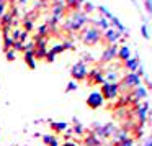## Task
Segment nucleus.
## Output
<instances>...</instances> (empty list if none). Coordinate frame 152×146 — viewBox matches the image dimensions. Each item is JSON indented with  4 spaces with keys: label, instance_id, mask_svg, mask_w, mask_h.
I'll return each mask as SVG.
<instances>
[{
    "label": "nucleus",
    "instance_id": "f257e3e1",
    "mask_svg": "<svg viewBox=\"0 0 152 146\" xmlns=\"http://www.w3.org/2000/svg\"><path fill=\"white\" fill-rule=\"evenodd\" d=\"M102 36H103V31H100L95 27H85L82 30V35H80V38H82L85 46H95V44H98L102 41Z\"/></svg>",
    "mask_w": 152,
    "mask_h": 146
},
{
    "label": "nucleus",
    "instance_id": "f03ea898",
    "mask_svg": "<svg viewBox=\"0 0 152 146\" xmlns=\"http://www.w3.org/2000/svg\"><path fill=\"white\" fill-rule=\"evenodd\" d=\"M116 125L115 123H105V125H102V123H98V122H95L92 125V133L96 136V138H100V139H106V138H111L113 135L116 133Z\"/></svg>",
    "mask_w": 152,
    "mask_h": 146
},
{
    "label": "nucleus",
    "instance_id": "7ed1b4c3",
    "mask_svg": "<svg viewBox=\"0 0 152 146\" xmlns=\"http://www.w3.org/2000/svg\"><path fill=\"white\" fill-rule=\"evenodd\" d=\"M142 80L141 77L137 76L136 72H128L123 76V79L119 80V92H131L132 89H136L137 86H141Z\"/></svg>",
    "mask_w": 152,
    "mask_h": 146
},
{
    "label": "nucleus",
    "instance_id": "20e7f679",
    "mask_svg": "<svg viewBox=\"0 0 152 146\" xmlns=\"http://www.w3.org/2000/svg\"><path fill=\"white\" fill-rule=\"evenodd\" d=\"M100 94L105 100H116L119 97V82H103Z\"/></svg>",
    "mask_w": 152,
    "mask_h": 146
},
{
    "label": "nucleus",
    "instance_id": "39448f33",
    "mask_svg": "<svg viewBox=\"0 0 152 146\" xmlns=\"http://www.w3.org/2000/svg\"><path fill=\"white\" fill-rule=\"evenodd\" d=\"M87 74H88V69H87V64L79 61L75 63L72 67H70V76L75 82H80V80H85L87 79Z\"/></svg>",
    "mask_w": 152,
    "mask_h": 146
},
{
    "label": "nucleus",
    "instance_id": "423d86ee",
    "mask_svg": "<svg viewBox=\"0 0 152 146\" xmlns=\"http://www.w3.org/2000/svg\"><path fill=\"white\" fill-rule=\"evenodd\" d=\"M118 44H108V46L103 49L102 58H100V64H108L111 61L116 59V54H118Z\"/></svg>",
    "mask_w": 152,
    "mask_h": 146
},
{
    "label": "nucleus",
    "instance_id": "0eeeda50",
    "mask_svg": "<svg viewBox=\"0 0 152 146\" xmlns=\"http://www.w3.org/2000/svg\"><path fill=\"white\" fill-rule=\"evenodd\" d=\"M66 5H64L62 0H53V4H51V17H54L56 20H62L66 17Z\"/></svg>",
    "mask_w": 152,
    "mask_h": 146
},
{
    "label": "nucleus",
    "instance_id": "6e6552de",
    "mask_svg": "<svg viewBox=\"0 0 152 146\" xmlns=\"http://www.w3.org/2000/svg\"><path fill=\"white\" fill-rule=\"evenodd\" d=\"M87 79H88V86L103 84V82H105V74H103V69H100V67H93V69H90L88 74H87Z\"/></svg>",
    "mask_w": 152,
    "mask_h": 146
},
{
    "label": "nucleus",
    "instance_id": "1a4fd4ad",
    "mask_svg": "<svg viewBox=\"0 0 152 146\" xmlns=\"http://www.w3.org/2000/svg\"><path fill=\"white\" fill-rule=\"evenodd\" d=\"M103 103H105V99L102 97L100 92H92L87 97V107L92 108V110H96V108H100V107H103Z\"/></svg>",
    "mask_w": 152,
    "mask_h": 146
},
{
    "label": "nucleus",
    "instance_id": "9d476101",
    "mask_svg": "<svg viewBox=\"0 0 152 146\" xmlns=\"http://www.w3.org/2000/svg\"><path fill=\"white\" fill-rule=\"evenodd\" d=\"M119 38H121V31L115 30V28H108L106 31H103L102 41L106 43V46H108V44H116Z\"/></svg>",
    "mask_w": 152,
    "mask_h": 146
},
{
    "label": "nucleus",
    "instance_id": "9b49d317",
    "mask_svg": "<svg viewBox=\"0 0 152 146\" xmlns=\"http://www.w3.org/2000/svg\"><path fill=\"white\" fill-rule=\"evenodd\" d=\"M123 66H124V69H128L129 72H136V71H137V67L141 66V61H139L137 56H134V58H129L128 61H124V63H123Z\"/></svg>",
    "mask_w": 152,
    "mask_h": 146
},
{
    "label": "nucleus",
    "instance_id": "f8f14e48",
    "mask_svg": "<svg viewBox=\"0 0 152 146\" xmlns=\"http://www.w3.org/2000/svg\"><path fill=\"white\" fill-rule=\"evenodd\" d=\"M113 138V141H111V146H116L118 143H121V141H124V139H128L129 138V131H126V130H116V133L111 136Z\"/></svg>",
    "mask_w": 152,
    "mask_h": 146
},
{
    "label": "nucleus",
    "instance_id": "ddd939ff",
    "mask_svg": "<svg viewBox=\"0 0 152 146\" xmlns=\"http://www.w3.org/2000/svg\"><path fill=\"white\" fill-rule=\"evenodd\" d=\"M85 4V0H64V5L69 12L82 10V5Z\"/></svg>",
    "mask_w": 152,
    "mask_h": 146
},
{
    "label": "nucleus",
    "instance_id": "4468645a",
    "mask_svg": "<svg viewBox=\"0 0 152 146\" xmlns=\"http://www.w3.org/2000/svg\"><path fill=\"white\" fill-rule=\"evenodd\" d=\"M49 126H51V130H53L56 135H59V133L66 131V130L69 128V123H66V122H53V120H49Z\"/></svg>",
    "mask_w": 152,
    "mask_h": 146
},
{
    "label": "nucleus",
    "instance_id": "2eb2a0df",
    "mask_svg": "<svg viewBox=\"0 0 152 146\" xmlns=\"http://www.w3.org/2000/svg\"><path fill=\"white\" fill-rule=\"evenodd\" d=\"M83 146H102V139L90 131L87 136H83Z\"/></svg>",
    "mask_w": 152,
    "mask_h": 146
},
{
    "label": "nucleus",
    "instance_id": "dca6fc26",
    "mask_svg": "<svg viewBox=\"0 0 152 146\" xmlns=\"http://www.w3.org/2000/svg\"><path fill=\"white\" fill-rule=\"evenodd\" d=\"M23 61L30 69H36V59H34V53L33 51H25L23 53Z\"/></svg>",
    "mask_w": 152,
    "mask_h": 146
},
{
    "label": "nucleus",
    "instance_id": "f3484780",
    "mask_svg": "<svg viewBox=\"0 0 152 146\" xmlns=\"http://www.w3.org/2000/svg\"><path fill=\"white\" fill-rule=\"evenodd\" d=\"M129 58H131V49H129V46H119L118 48V54H116V59L119 61H128Z\"/></svg>",
    "mask_w": 152,
    "mask_h": 146
},
{
    "label": "nucleus",
    "instance_id": "a211bd4d",
    "mask_svg": "<svg viewBox=\"0 0 152 146\" xmlns=\"http://www.w3.org/2000/svg\"><path fill=\"white\" fill-rule=\"evenodd\" d=\"M0 20H2V27H12L13 28V21H15V17L10 13V12H5L2 17H0Z\"/></svg>",
    "mask_w": 152,
    "mask_h": 146
},
{
    "label": "nucleus",
    "instance_id": "6ab92c4d",
    "mask_svg": "<svg viewBox=\"0 0 152 146\" xmlns=\"http://www.w3.org/2000/svg\"><path fill=\"white\" fill-rule=\"evenodd\" d=\"M72 123H74V128H72L74 135H77V136H83V135H85V128H83V125L79 122V120L74 118Z\"/></svg>",
    "mask_w": 152,
    "mask_h": 146
},
{
    "label": "nucleus",
    "instance_id": "aec40b11",
    "mask_svg": "<svg viewBox=\"0 0 152 146\" xmlns=\"http://www.w3.org/2000/svg\"><path fill=\"white\" fill-rule=\"evenodd\" d=\"M105 74V82H118V72L113 69H108Z\"/></svg>",
    "mask_w": 152,
    "mask_h": 146
},
{
    "label": "nucleus",
    "instance_id": "412c9836",
    "mask_svg": "<svg viewBox=\"0 0 152 146\" xmlns=\"http://www.w3.org/2000/svg\"><path fill=\"white\" fill-rule=\"evenodd\" d=\"M23 30L28 31V33H31V31L34 30V21H33V18H31V17L23 18Z\"/></svg>",
    "mask_w": 152,
    "mask_h": 146
},
{
    "label": "nucleus",
    "instance_id": "4be33fe9",
    "mask_svg": "<svg viewBox=\"0 0 152 146\" xmlns=\"http://www.w3.org/2000/svg\"><path fill=\"white\" fill-rule=\"evenodd\" d=\"M36 35L41 36V38H49V28H48V25L43 23L41 27H38L36 28Z\"/></svg>",
    "mask_w": 152,
    "mask_h": 146
},
{
    "label": "nucleus",
    "instance_id": "5701e85b",
    "mask_svg": "<svg viewBox=\"0 0 152 146\" xmlns=\"http://www.w3.org/2000/svg\"><path fill=\"white\" fill-rule=\"evenodd\" d=\"M34 59L36 61H41L46 58V53H48V48H34Z\"/></svg>",
    "mask_w": 152,
    "mask_h": 146
},
{
    "label": "nucleus",
    "instance_id": "b1692460",
    "mask_svg": "<svg viewBox=\"0 0 152 146\" xmlns=\"http://www.w3.org/2000/svg\"><path fill=\"white\" fill-rule=\"evenodd\" d=\"M41 138H43V143H44L46 146H51V145H53V143L57 139L54 135H49V133H46V135H41Z\"/></svg>",
    "mask_w": 152,
    "mask_h": 146
},
{
    "label": "nucleus",
    "instance_id": "393cba45",
    "mask_svg": "<svg viewBox=\"0 0 152 146\" xmlns=\"http://www.w3.org/2000/svg\"><path fill=\"white\" fill-rule=\"evenodd\" d=\"M13 38L8 35V36H4V51H8V49H12V46H13Z\"/></svg>",
    "mask_w": 152,
    "mask_h": 146
},
{
    "label": "nucleus",
    "instance_id": "a878e982",
    "mask_svg": "<svg viewBox=\"0 0 152 146\" xmlns=\"http://www.w3.org/2000/svg\"><path fill=\"white\" fill-rule=\"evenodd\" d=\"M82 7H83V13H87V15H88V13H92V12H95L96 10V7H95V5H93V4H90V2H85V4H83L82 5Z\"/></svg>",
    "mask_w": 152,
    "mask_h": 146
},
{
    "label": "nucleus",
    "instance_id": "bb28decb",
    "mask_svg": "<svg viewBox=\"0 0 152 146\" xmlns=\"http://www.w3.org/2000/svg\"><path fill=\"white\" fill-rule=\"evenodd\" d=\"M12 49H13L15 53H25V43H21V41H15L13 46H12Z\"/></svg>",
    "mask_w": 152,
    "mask_h": 146
},
{
    "label": "nucleus",
    "instance_id": "cd10ccee",
    "mask_svg": "<svg viewBox=\"0 0 152 146\" xmlns=\"http://www.w3.org/2000/svg\"><path fill=\"white\" fill-rule=\"evenodd\" d=\"M51 51H53V53H54V54H56V56H57V54H61V53H64V51H66V49H64V46H62V43H59V44H54V46H53V48H51Z\"/></svg>",
    "mask_w": 152,
    "mask_h": 146
},
{
    "label": "nucleus",
    "instance_id": "c85d7f7f",
    "mask_svg": "<svg viewBox=\"0 0 152 146\" xmlns=\"http://www.w3.org/2000/svg\"><path fill=\"white\" fill-rule=\"evenodd\" d=\"M5 58H7V61H15L17 59V53H15L13 49H8V51H5Z\"/></svg>",
    "mask_w": 152,
    "mask_h": 146
},
{
    "label": "nucleus",
    "instance_id": "c756f323",
    "mask_svg": "<svg viewBox=\"0 0 152 146\" xmlns=\"http://www.w3.org/2000/svg\"><path fill=\"white\" fill-rule=\"evenodd\" d=\"M77 82L75 80H70L69 84H67V87H66V94H69V92H74V90H77Z\"/></svg>",
    "mask_w": 152,
    "mask_h": 146
},
{
    "label": "nucleus",
    "instance_id": "7c9ffc66",
    "mask_svg": "<svg viewBox=\"0 0 152 146\" xmlns=\"http://www.w3.org/2000/svg\"><path fill=\"white\" fill-rule=\"evenodd\" d=\"M44 61H48V63H54V61H56V54H54L51 49H48V53H46V58H44Z\"/></svg>",
    "mask_w": 152,
    "mask_h": 146
},
{
    "label": "nucleus",
    "instance_id": "2f4dec72",
    "mask_svg": "<svg viewBox=\"0 0 152 146\" xmlns=\"http://www.w3.org/2000/svg\"><path fill=\"white\" fill-rule=\"evenodd\" d=\"M116 146H134V138H131V136H129L128 139H124V141L118 143Z\"/></svg>",
    "mask_w": 152,
    "mask_h": 146
},
{
    "label": "nucleus",
    "instance_id": "473e14b6",
    "mask_svg": "<svg viewBox=\"0 0 152 146\" xmlns=\"http://www.w3.org/2000/svg\"><path fill=\"white\" fill-rule=\"evenodd\" d=\"M28 38H30V33H28V31H25V30H21V33H20V40H18V41H21V43H26Z\"/></svg>",
    "mask_w": 152,
    "mask_h": 146
},
{
    "label": "nucleus",
    "instance_id": "72a5a7b5",
    "mask_svg": "<svg viewBox=\"0 0 152 146\" xmlns=\"http://www.w3.org/2000/svg\"><path fill=\"white\" fill-rule=\"evenodd\" d=\"M25 51H34V41H26L25 43Z\"/></svg>",
    "mask_w": 152,
    "mask_h": 146
},
{
    "label": "nucleus",
    "instance_id": "f704fd0d",
    "mask_svg": "<svg viewBox=\"0 0 152 146\" xmlns=\"http://www.w3.org/2000/svg\"><path fill=\"white\" fill-rule=\"evenodd\" d=\"M144 7H145V10H147L149 13L152 15V0H145V2H144Z\"/></svg>",
    "mask_w": 152,
    "mask_h": 146
},
{
    "label": "nucleus",
    "instance_id": "c9c22d12",
    "mask_svg": "<svg viewBox=\"0 0 152 146\" xmlns=\"http://www.w3.org/2000/svg\"><path fill=\"white\" fill-rule=\"evenodd\" d=\"M7 2H0V17H2V15L5 13V12H7Z\"/></svg>",
    "mask_w": 152,
    "mask_h": 146
},
{
    "label": "nucleus",
    "instance_id": "e433bc0d",
    "mask_svg": "<svg viewBox=\"0 0 152 146\" xmlns=\"http://www.w3.org/2000/svg\"><path fill=\"white\" fill-rule=\"evenodd\" d=\"M141 31H142V36H144L145 40H149V31H147V27H145V25L141 27Z\"/></svg>",
    "mask_w": 152,
    "mask_h": 146
},
{
    "label": "nucleus",
    "instance_id": "4c0bfd02",
    "mask_svg": "<svg viewBox=\"0 0 152 146\" xmlns=\"http://www.w3.org/2000/svg\"><path fill=\"white\" fill-rule=\"evenodd\" d=\"M30 0H13V4L12 5H15V4H20V5H25V4H28Z\"/></svg>",
    "mask_w": 152,
    "mask_h": 146
},
{
    "label": "nucleus",
    "instance_id": "58836bf2",
    "mask_svg": "<svg viewBox=\"0 0 152 146\" xmlns=\"http://www.w3.org/2000/svg\"><path fill=\"white\" fill-rule=\"evenodd\" d=\"M74 145H75L74 141H66V143H62L61 146H74Z\"/></svg>",
    "mask_w": 152,
    "mask_h": 146
},
{
    "label": "nucleus",
    "instance_id": "ea45409f",
    "mask_svg": "<svg viewBox=\"0 0 152 146\" xmlns=\"http://www.w3.org/2000/svg\"><path fill=\"white\" fill-rule=\"evenodd\" d=\"M144 146H152V138H151V139H149V141H147V143H145V145H144Z\"/></svg>",
    "mask_w": 152,
    "mask_h": 146
},
{
    "label": "nucleus",
    "instance_id": "a19ab883",
    "mask_svg": "<svg viewBox=\"0 0 152 146\" xmlns=\"http://www.w3.org/2000/svg\"><path fill=\"white\" fill-rule=\"evenodd\" d=\"M7 2H8V4H10V5H12V4H13V0H7Z\"/></svg>",
    "mask_w": 152,
    "mask_h": 146
},
{
    "label": "nucleus",
    "instance_id": "79ce46f5",
    "mask_svg": "<svg viewBox=\"0 0 152 146\" xmlns=\"http://www.w3.org/2000/svg\"><path fill=\"white\" fill-rule=\"evenodd\" d=\"M0 2H7V0H0ZM7 4H8V2H7Z\"/></svg>",
    "mask_w": 152,
    "mask_h": 146
},
{
    "label": "nucleus",
    "instance_id": "37998d69",
    "mask_svg": "<svg viewBox=\"0 0 152 146\" xmlns=\"http://www.w3.org/2000/svg\"><path fill=\"white\" fill-rule=\"evenodd\" d=\"M0 27H2V20H0Z\"/></svg>",
    "mask_w": 152,
    "mask_h": 146
},
{
    "label": "nucleus",
    "instance_id": "c03bdc74",
    "mask_svg": "<svg viewBox=\"0 0 152 146\" xmlns=\"http://www.w3.org/2000/svg\"><path fill=\"white\" fill-rule=\"evenodd\" d=\"M74 146H79V145H74Z\"/></svg>",
    "mask_w": 152,
    "mask_h": 146
}]
</instances>
